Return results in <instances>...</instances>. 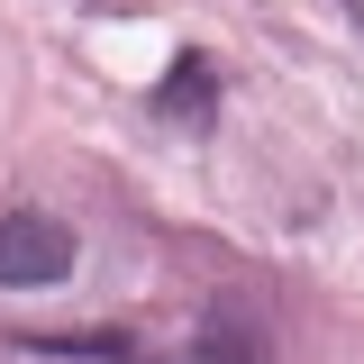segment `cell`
I'll use <instances>...</instances> for the list:
<instances>
[{"mask_svg": "<svg viewBox=\"0 0 364 364\" xmlns=\"http://www.w3.org/2000/svg\"><path fill=\"white\" fill-rule=\"evenodd\" d=\"M182 364H273L264 355V328L237 310V301H219V310L191 328V346H182Z\"/></svg>", "mask_w": 364, "mask_h": 364, "instance_id": "obj_3", "label": "cell"}, {"mask_svg": "<svg viewBox=\"0 0 364 364\" xmlns=\"http://www.w3.org/2000/svg\"><path fill=\"white\" fill-rule=\"evenodd\" d=\"M73 273V228L55 210H9L0 219V291H37Z\"/></svg>", "mask_w": 364, "mask_h": 364, "instance_id": "obj_1", "label": "cell"}, {"mask_svg": "<svg viewBox=\"0 0 364 364\" xmlns=\"http://www.w3.org/2000/svg\"><path fill=\"white\" fill-rule=\"evenodd\" d=\"M155 109H164L173 128H210V119H219V64H210L200 46H182L173 73H164V91H155Z\"/></svg>", "mask_w": 364, "mask_h": 364, "instance_id": "obj_2", "label": "cell"}]
</instances>
